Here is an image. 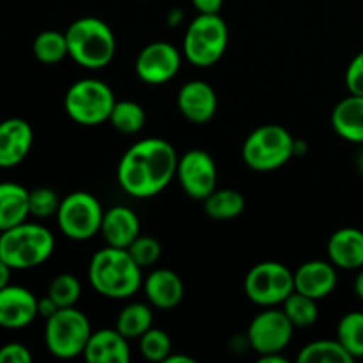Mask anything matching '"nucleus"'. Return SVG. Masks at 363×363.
Wrapping results in <instances>:
<instances>
[{"instance_id": "obj_28", "label": "nucleus", "mask_w": 363, "mask_h": 363, "mask_svg": "<svg viewBox=\"0 0 363 363\" xmlns=\"http://www.w3.org/2000/svg\"><path fill=\"white\" fill-rule=\"evenodd\" d=\"M282 311L286 312V315L293 323L294 328H308L319 318L318 300L305 296V294L298 293V291H293L287 296V300L282 303Z\"/></svg>"}, {"instance_id": "obj_8", "label": "nucleus", "mask_w": 363, "mask_h": 363, "mask_svg": "<svg viewBox=\"0 0 363 363\" xmlns=\"http://www.w3.org/2000/svg\"><path fill=\"white\" fill-rule=\"evenodd\" d=\"M91 333V321L84 312L77 307L59 308L52 318L46 319V350L60 360H73L84 354Z\"/></svg>"}, {"instance_id": "obj_38", "label": "nucleus", "mask_w": 363, "mask_h": 363, "mask_svg": "<svg viewBox=\"0 0 363 363\" xmlns=\"http://www.w3.org/2000/svg\"><path fill=\"white\" fill-rule=\"evenodd\" d=\"M57 311H59V307H57V303L48 296V294H46L45 298H38V315L39 318H43L46 321V319L52 318Z\"/></svg>"}, {"instance_id": "obj_18", "label": "nucleus", "mask_w": 363, "mask_h": 363, "mask_svg": "<svg viewBox=\"0 0 363 363\" xmlns=\"http://www.w3.org/2000/svg\"><path fill=\"white\" fill-rule=\"evenodd\" d=\"M142 287H144L149 305L158 311H172L184 298L183 280L172 269H155L145 277Z\"/></svg>"}, {"instance_id": "obj_2", "label": "nucleus", "mask_w": 363, "mask_h": 363, "mask_svg": "<svg viewBox=\"0 0 363 363\" xmlns=\"http://www.w3.org/2000/svg\"><path fill=\"white\" fill-rule=\"evenodd\" d=\"M89 284L108 300H126L144 284L142 268L133 261L126 248L105 247L92 255L89 262Z\"/></svg>"}, {"instance_id": "obj_5", "label": "nucleus", "mask_w": 363, "mask_h": 363, "mask_svg": "<svg viewBox=\"0 0 363 363\" xmlns=\"http://www.w3.org/2000/svg\"><path fill=\"white\" fill-rule=\"evenodd\" d=\"M229 45V27L220 14H201L188 23L183 55L197 67L215 66Z\"/></svg>"}, {"instance_id": "obj_27", "label": "nucleus", "mask_w": 363, "mask_h": 363, "mask_svg": "<svg viewBox=\"0 0 363 363\" xmlns=\"http://www.w3.org/2000/svg\"><path fill=\"white\" fill-rule=\"evenodd\" d=\"M108 123L116 128L119 133L135 135L145 126V112L142 105L137 101H116L112 113L108 117Z\"/></svg>"}, {"instance_id": "obj_13", "label": "nucleus", "mask_w": 363, "mask_h": 363, "mask_svg": "<svg viewBox=\"0 0 363 363\" xmlns=\"http://www.w3.org/2000/svg\"><path fill=\"white\" fill-rule=\"evenodd\" d=\"M181 69V52L165 41L144 46L135 60V73L144 84L163 85L172 80Z\"/></svg>"}, {"instance_id": "obj_40", "label": "nucleus", "mask_w": 363, "mask_h": 363, "mask_svg": "<svg viewBox=\"0 0 363 363\" xmlns=\"http://www.w3.org/2000/svg\"><path fill=\"white\" fill-rule=\"evenodd\" d=\"M11 272L13 269L6 264V262L0 259V289H4L6 286H9V280H11Z\"/></svg>"}, {"instance_id": "obj_1", "label": "nucleus", "mask_w": 363, "mask_h": 363, "mask_svg": "<svg viewBox=\"0 0 363 363\" xmlns=\"http://www.w3.org/2000/svg\"><path fill=\"white\" fill-rule=\"evenodd\" d=\"M176 149L163 138H142L123 155L117 165V183L133 199H151L162 194L177 170Z\"/></svg>"}, {"instance_id": "obj_16", "label": "nucleus", "mask_w": 363, "mask_h": 363, "mask_svg": "<svg viewBox=\"0 0 363 363\" xmlns=\"http://www.w3.org/2000/svg\"><path fill=\"white\" fill-rule=\"evenodd\" d=\"M34 142L30 124L20 117L0 123V169H13L28 156Z\"/></svg>"}, {"instance_id": "obj_34", "label": "nucleus", "mask_w": 363, "mask_h": 363, "mask_svg": "<svg viewBox=\"0 0 363 363\" xmlns=\"http://www.w3.org/2000/svg\"><path fill=\"white\" fill-rule=\"evenodd\" d=\"M126 250L130 252L133 261L137 262L142 269L156 264V262L160 261V257H162V245H160V241L155 240L152 236H142L140 234Z\"/></svg>"}, {"instance_id": "obj_45", "label": "nucleus", "mask_w": 363, "mask_h": 363, "mask_svg": "<svg viewBox=\"0 0 363 363\" xmlns=\"http://www.w3.org/2000/svg\"><path fill=\"white\" fill-rule=\"evenodd\" d=\"M362 35H363V27H362Z\"/></svg>"}, {"instance_id": "obj_25", "label": "nucleus", "mask_w": 363, "mask_h": 363, "mask_svg": "<svg viewBox=\"0 0 363 363\" xmlns=\"http://www.w3.org/2000/svg\"><path fill=\"white\" fill-rule=\"evenodd\" d=\"M296 360L300 363H353L354 358L337 339H321L301 347Z\"/></svg>"}, {"instance_id": "obj_7", "label": "nucleus", "mask_w": 363, "mask_h": 363, "mask_svg": "<svg viewBox=\"0 0 363 363\" xmlns=\"http://www.w3.org/2000/svg\"><path fill=\"white\" fill-rule=\"evenodd\" d=\"M294 156V137L280 124H264L243 144V162L255 172H273Z\"/></svg>"}, {"instance_id": "obj_43", "label": "nucleus", "mask_w": 363, "mask_h": 363, "mask_svg": "<svg viewBox=\"0 0 363 363\" xmlns=\"http://www.w3.org/2000/svg\"><path fill=\"white\" fill-rule=\"evenodd\" d=\"M354 294H357L358 298L363 301V268L360 269V273L357 275V279H354Z\"/></svg>"}, {"instance_id": "obj_35", "label": "nucleus", "mask_w": 363, "mask_h": 363, "mask_svg": "<svg viewBox=\"0 0 363 363\" xmlns=\"http://www.w3.org/2000/svg\"><path fill=\"white\" fill-rule=\"evenodd\" d=\"M344 80L350 94L363 96V50L350 62Z\"/></svg>"}, {"instance_id": "obj_15", "label": "nucleus", "mask_w": 363, "mask_h": 363, "mask_svg": "<svg viewBox=\"0 0 363 363\" xmlns=\"http://www.w3.org/2000/svg\"><path fill=\"white\" fill-rule=\"evenodd\" d=\"M176 101L181 116L194 124L209 123L218 110L215 89L202 80H190L183 84Z\"/></svg>"}, {"instance_id": "obj_9", "label": "nucleus", "mask_w": 363, "mask_h": 363, "mask_svg": "<svg viewBox=\"0 0 363 363\" xmlns=\"http://www.w3.org/2000/svg\"><path fill=\"white\" fill-rule=\"evenodd\" d=\"M101 202L89 191H73L60 201L57 225L60 233L73 241L92 240L101 230Z\"/></svg>"}, {"instance_id": "obj_10", "label": "nucleus", "mask_w": 363, "mask_h": 363, "mask_svg": "<svg viewBox=\"0 0 363 363\" xmlns=\"http://www.w3.org/2000/svg\"><path fill=\"white\" fill-rule=\"evenodd\" d=\"M294 291V272L277 261L255 264L245 277V294L261 307H277Z\"/></svg>"}, {"instance_id": "obj_44", "label": "nucleus", "mask_w": 363, "mask_h": 363, "mask_svg": "<svg viewBox=\"0 0 363 363\" xmlns=\"http://www.w3.org/2000/svg\"><path fill=\"white\" fill-rule=\"evenodd\" d=\"M357 169H358V172L363 176V144L360 145V151H358V155H357Z\"/></svg>"}, {"instance_id": "obj_3", "label": "nucleus", "mask_w": 363, "mask_h": 363, "mask_svg": "<svg viewBox=\"0 0 363 363\" xmlns=\"http://www.w3.org/2000/svg\"><path fill=\"white\" fill-rule=\"evenodd\" d=\"M64 34L67 41V55L85 69H101L116 57V34L101 18H78Z\"/></svg>"}, {"instance_id": "obj_37", "label": "nucleus", "mask_w": 363, "mask_h": 363, "mask_svg": "<svg viewBox=\"0 0 363 363\" xmlns=\"http://www.w3.org/2000/svg\"><path fill=\"white\" fill-rule=\"evenodd\" d=\"M191 6L201 14H220L223 0H191Z\"/></svg>"}, {"instance_id": "obj_41", "label": "nucleus", "mask_w": 363, "mask_h": 363, "mask_svg": "<svg viewBox=\"0 0 363 363\" xmlns=\"http://www.w3.org/2000/svg\"><path fill=\"white\" fill-rule=\"evenodd\" d=\"M286 357L282 353H269V354H262L259 357V363H287Z\"/></svg>"}, {"instance_id": "obj_17", "label": "nucleus", "mask_w": 363, "mask_h": 363, "mask_svg": "<svg viewBox=\"0 0 363 363\" xmlns=\"http://www.w3.org/2000/svg\"><path fill=\"white\" fill-rule=\"evenodd\" d=\"M337 268L330 261H307L294 272V291L314 300H323L335 291Z\"/></svg>"}, {"instance_id": "obj_4", "label": "nucleus", "mask_w": 363, "mask_h": 363, "mask_svg": "<svg viewBox=\"0 0 363 363\" xmlns=\"http://www.w3.org/2000/svg\"><path fill=\"white\" fill-rule=\"evenodd\" d=\"M55 250V238L41 223L23 222L0 233V259L11 269H32L45 264Z\"/></svg>"}, {"instance_id": "obj_32", "label": "nucleus", "mask_w": 363, "mask_h": 363, "mask_svg": "<svg viewBox=\"0 0 363 363\" xmlns=\"http://www.w3.org/2000/svg\"><path fill=\"white\" fill-rule=\"evenodd\" d=\"M138 342H140L142 357L149 362H165L167 357L172 353V340L162 328H149L138 339Z\"/></svg>"}, {"instance_id": "obj_14", "label": "nucleus", "mask_w": 363, "mask_h": 363, "mask_svg": "<svg viewBox=\"0 0 363 363\" xmlns=\"http://www.w3.org/2000/svg\"><path fill=\"white\" fill-rule=\"evenodd\" d=\"M38 315V298L21 286L0 289V328L21 330L32 325Z\"/></svg>"}, {"instance_id": "obj_36", "label": "nucleus", "mask_w": 363, "mask_h": 363, "mask_svg": "<svg viewBox=\"0 0 363 363\" xmlns=\"http://www.w3.org/2000/svg\"><path fill=\"white\" fill-rule=\"evenodd\" d=\"M32 354L27 346L20 342L4 344L0 347V363H30Z\"/></svg>"}, {"instance_id": "obj_33", "label": "nucleus", "mask_w": 363, "mask_h": 363, "mask_svg": "<svg viewBox=\"0 0 363 363\" xmlns=\"http://www.w3.org/2000/svg\"><path fill=\"white\" fill-rule=\"evenodd\" d=\"M62 199L52 190V188L39 186L28 191V208H30V216L34 218H50L57 215Z\"/></svg>"}, {"instance_id": "obj_30", "label": "nucleus", "mask_w": 363, "mask_h": 363, "mask_svg": "<svg viewBox=\"0 0 363 363\" xmlns=\"http://www.w3.org/2000/svg\"><path fill=\"white\" fill-rule=\"evenodd\" d=\"M34 57L43 64H57L67 57L66 34L59 30H45L35 35L32 43Z\"/></svg>"}, {"instance_id": "obj_19", "label": "nucleus", "mask_w": 363, "mask_h": 363, "mask_svg": "<svg viewBox=\"0 0 363 363\" xmlns=\"http://www.w3.org/2000/svg\"><path fill=\"white\" fill-rule=\"evenodd\" d=\"M84 358L89 363H128L131 360L130 342L117 328H101L91 333Z\"/></svg>"}, {"instance_id": "obj_6", "label": "nucleus", "mask_w": 363, "mask_h": 363, "mask_svg": "<svg viewBox=\"0 0 363 363\" xmlns=\"http://www.w3.org/2000/svg\"><path fill=\"white\" fill-rule=\"evenodd\" d=\"M116 101V94L108 84L98 78H82L67 89L64 110L80 126H99L108 123Z\"/></svg>"}, {"instance_id": "obj_21", "label": "nucleus", "mask_w": 363, "mask_h": 363, "mask_svg": "<svg viewBox=\"0 0 363 363\" xmlns=\"http://www.w3.org/2000/svg\"><path fill=\"white\" fill-rule=\"evenodd\" d=\"M328 261L337 269L363 268V230L344 227L335 230L328 240Z\"/></svg>"}, {"instance_id": "obj_22", "label": "nucleus", "mask_w": 363, "mask_h": 363, "mask_svg": "<svg viewBox=\"0 0 363 363\" xmlns=\"http://www.w3.org/2000/svg\"><path fill=\"white\" fill-rule=\"evenodd\" d=\"M332 128L340 138L351 144H363V96L350 94L335 105Z\"/></svg>"}, {"instance_id": "obj_12", "label": "nucleus", "mask_w": 363, "mask_h": 363, "mask_svg": "<svg viewBox=\"0 0 363 363\" xmlns=\"http://www.w3.org/2000/svg\"><path fill=\"white\" fill-rule=\"evenodd\" d=\"M176 177L188 197L194 201H204L216 190L218 170L208 151L190 149L177 160Z\"/></svg>"}, {"instance_id": "obj_11", "label": "nucleus", "mask_w": 363, "mask_h": 363, "mask_svg": "<svg viewBox=\"0 0 363 363\" xmlns=\"http://www.w3.org/2000/svg\"><path fill=\"white\" fill-rule=\"evenodd\" d=\"M294 325L286 312L277 307H266L248 325V346L262 357L269 353H282L293 339Z\"/></svg>"}, {"instance_id": "obj_29", "label": "nucleus", "mask_w": 363, "mask_h": 363, "mask_svg": "<svg viewBox=\"0 0 363 363\" xmlns=\"http://www.w3.org/2000/svg\"><path fill=\"white\" fill-rule=\"evenodd\" d=\"M337 340L357 360L363 358V312H347L337 325Z\"/></svg>"}, {"instance_id": "obj_39", "label": "nucleus", "mask_w": 363, "mask_h": 363, "mask_svg": "<svg viewBox=\"0 0 363 363\" xmlns=\"http://www.w3.org/2000/svg\"><path fill=\"white\" fill-rule=\"evenodd\" d=\"M183 18H184L183 11L174 7V9H170L169 14H167V25H169V27H177V25L183 21Z\"/></svg>"}, {"instance_id": "obj_26", "label": "nucleus", "mask_w": 363, "mask_h": 363, "mask_svg": "<svg viewBox=\"0 0 363 363\" xmlns=\"http://www.w3.org/2000/svg\"><path fill=\"white\" fill-rule=\"evenodd\" d=\"M116 328L128 340L140 339L149 328H152V311L145 303H130L119 312Z\"/></svg>"}, {"instance_id": "obj_20", "label": "nucleus", "mask_w": 363, "mask_h": 363, "mask_svg": "<svg viewBox=\"0 0 363 363\" xmlns=\"http://www.w3.org/2000/svg\"><path fill=\"white\" fill-rule=\"evenodd\" d=\"M99 233L110 247L128 248L140 236V218L133 209L126 206H113L103 215Z\"/></svg>"}, {"instance_id": "obj_24", "label": "nucleus", "mask_w": 363, "mask_h": 363, "mask_svg": "<svg viewBox=\"0 0 363 363\" xmlns=\"http://www.w3.org/2000/svg\"><path fill=\"white\" fill-rule=\"evenodd\" d=\"M204 211L213 220H233L245 211V197L238 190H215L204 199Z\"/></svg>"}, {"instance_id": "obj_31", "label": "nucleus", "mask_w": 363, "mask_h": 363, "mask_svg": "<svg viewBox=\"0 0 363 363\" xmlns=\"http://www.w3.org/2000/svg\"><path fill=\"white\" fill-rule=\"evenodd\" d=\"M48 296L52 298L59 308L74 307L82 296V284L71 273H60L50 282Z\"/></svg>"}, {"instance_id": "obj_42", "label": "nucleus", "mask_w": 363, "mask_h": 363, "mask_svg": "<svg viewBox=\"0 0 363 363\" xmlns=\"http://www.w3.org/2000/svg\"><path fill=\"white\" fill-rule=\"evenodd\" d=\"M195 360L191 357H186V354H172L170 353L167 357L165 363H194Z\"/></svg>"}, {"instance_id": "obj_23", "label": "nucleus", "mask_w": 363, "mask_h": 363, "mask_svg": "<svg viewBox=\"0 0 363 363\" xmlns=\"http://www.w3.org/2000/svg\"><path fill=\"white\" fill-rule=\"evenodd\" d=\"M28 216L27 188L18 183H0V233L27 222Z\"/></svg>"}]
</instances>
